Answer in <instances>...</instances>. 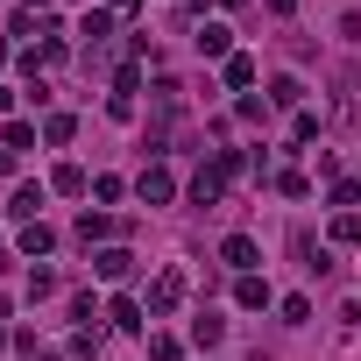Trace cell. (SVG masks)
Listing matches in <instances>:
<instances>
[{
  "instance_id": "obj_1",
  "label": "cell",
  "mask_w": 361,
  "mask_h": 361,
  "mask_svg": "<svg viewBox=\"0 0 361 361\" xmlns=\"http://www.w3.org/2000/svg\"><path fill=\"white\" fill-rule=\"evenodd\" d=\"M177 305H185V269H163V276L149 283V319H170Z\"/></svg>"
},
{
  "instance_id": "obj_2",
  "label": "cell",
  "mask_w": 361,
  "mask_h": 361,
  "mask_svg": "<svg viewBox=\"0 0 361 361\" xmlns=\"http://www.w3.org/2000/svg\"><path fill=\"white\" fill-rule=\"evenodd\" d=\"M135 199H142V206H170V199H177V185H170L163 163H149V170L135 177Z\"/></svg>"
},
{
  "instance_id": "obj_3",
  "label": "cell",
  "mask_w": 361,
  "mask_h": 361,
  "mask_svg": "<svg viewBox=\"0 0 361 361\" xmlns=\"http://www.w3.org/2000/svg\"><path fill=\"white\" fill-rule=\"evenodd\" d=\"M220 262H227L234 276H255V262H262V248H255L248 234H227V241H220Z\"/></svg>"
},
{
  "instance_id": "obj_4",
  "label": "cell",
  "mask_w": 361,
  "mask_h": 361,
  "mask_svg": "<svg viewBox=\"0 0 361 361\" xmlns=\"http://www.w3.org/2000/svg\"><path fill=\"white\" fill-rule=\"evenodd\" d=\"M114 234H121V220H106V213H85V220L71 227V241H78V248H92V241H114Z\"/></svg>"
},
{
  "instance_id": "obj_5",
  "label": "cell",
  "mask_w": 361,
  "mask_h": 361,
  "mask_svg": "<svg viewBox=\"0 0 361 361\" xmlns=\"http://www.w3.org/2000/svg\"><path fill=\"white\" fill-rule=\"evenodd\" d=\"M92 269H99L106 283H128V276H135V255H128V248H99V255H92Z\"/></svg>"
},
{
  "instance_id": "obj_6",
  "label": "cell",
  "mask_w": 361,
  "mask_h": 361,
  "mask_svg": "<svg viewBox=\"0 0 361 361\" xmlns=\"http://www.w3.org/2000/svg\"><path fill=\"white\" fill-rule=\"evenodd\" d=\"M199 57H234V29L227 22H206L199 29Z\"/></svg>"
},
{
  "instance_id": "obj_7",
  "label": "cell",
  "mask_w": 361,
  "mask_h": 361,
  "mask_svg": "<svg viewBox=\"0 0 361 361\" xmlns=\"http://www.w3.org/2000/svg\"><path fill=\"white\" fill-rule=\"evenodd\" d=\"M8 213H15L22 227H29V220L43 213V185H15V199H8Z\"/></svg>"
},
{
  "instance_id": "obj_8",
  "label": "cell",
  "mask_w": 361,
  "mask_h": 361,
  "mask_svg": "<svg viewBox=\"0 0 361 361\" xmlns=\"http://www.w3.org/2000/svg\"><path fill=\"white\" fill-rule=\"evenodd\" d=\"M220 192H227L220 170H199V177H192V206H220Z\"/></svg>"
},
{
  "instance_id": "obj_9",
  "label": "cell",
  "mask_w": 361,
  "mask_h": 361,
  "mask_svg": "<svg viewBox=\"0 0 361 361\" xmlns=\"http://www.w3.org/2000/svg\"><path fill=\"white\" fill-rule=\"evenodd\" d=\"M78 36H92V50L114 36V8H85V22H78Z\"/></svg>"
},
{
  "instance_id": "obj_10",
  "label": "cell",
  "mask_w": 361,
  "mask_h": 361,
  "mask_svg": "<svg viewBox=\"0 0 361 361\" xmlns=\"http://www.w3.org/2000/svg\"><path fill=\"white\" fill-rule=\"evenodd\" d=\"M192 340H199V347H220V340H227V319H220V312H199V319H192Z\"/></svg>"
},
{
  "instance_id": "obj_11",
  "label": "cell",
  "mask_w": 361,
  "mask_h": 361,
  "mask_svg": "<svg viewBox=\"0 0 361 361\" xmlns=\"http://www.w3.org/2000/svg\"><path fill=\"white\" fill-rule=\"evenodd\" d=\"M50 185H57L64 199H85V192H92V185H85V170H78V163H57V177H50Z\"/></svg>"
},
{
  "instance_id": "obj_12",
  "label": "cell",
  "mask_w": 361,
  "mask_h": 361,
  "mask_svg": "<svg viewBox=\"0 0 361 361\" xmlns=\"http://www.w3.org/2000/svg\"><path fill=\"white\" fill-rule=\"evenodd\" d=\"M50 248H57V234H50L43 220H29V227H22V255H50Z\"/></svg>"
},
{
  "instance_id": "obj_13",
  "label": "cell",
  "mask_w": 361,
  "mask_h": 361,
  "mask_svg": "<svg viewBox=\"0 0 361 361\" xmlns=\"http://www.w3.org/2000/svg\"><path fill=\"white\" fill-rule=\"evenodd\" d=\"M106 319H114L121 333H142V305H135V298H114V305H106Z\"/></svg>"
},
{
  "instance_id": "obj_14",
  "label": "cell",
  "mask_w": 361,
  "mask_h": 361,
  "mask_svg": "<svg viewBox=\"0 0 361 361\" xmlns=\"http://www.w3.org/2000/svg\"><path fill=\"white\" fill-rule=\"evenodd\" d=\"M269 106H290V114H298V106H305V85H298V78H276V85H269Z\"/></svg>"
},
{
  "instance_id": "obj_15",
  "label": "cell",
  "mask_w": 361,
  "mask_h": 361,
  "mask_svg": "<svg viewBox=\"0 0 361 361\" xmlns=\"http://www.w3.org/2000/svg\"><path fill=\"white\" fill-rule=\"evenodd\" d=\"M71 135H78V121H71V114H50V121H43V142H50V149H64Z\"/></svg>"
},
{
  "instance_id": "obj_16",
  "label": "cell",
  "mask_w": 361,
  "mask_h": 361,
  "mask_svg": "<svg viewBox=\"0 0 361 361\" xmlns=\"http://www.w3.org/2000/svg\"><path fill=\"white\" fill-rule=\"evenodd\" d=\"M234 298H241L248 312H262V305H269V283H262V276H241V283H234Z\"/></svg>"
},
{
  "instance_id": "obj_17",
  "label": "cell",
  "mask_w": 361,
  "mask_h": 361,
  "mask_svg": "<svg viewBox=\"0 0 361 361\" xmlns=\"http://www.w3.org/2000/svg\"><path fill=\"white\" fill-rule=\"evenodd\" d=\"M333 241L340 248H361V213H333Z\"/></svg>"
},
{
  "instance_id": "obj_18",
  "label": "cell",
  "mask_w": 361,
  "mask_h": 361,
  "mask_svg": "<svg viewBox=\"0 0 361 361\" xmlns=\"http://www.w3.org/2000/svg\"><path fill=\"white\" fill-rule=\"evenodd\" d=\"M0 149H15V156H22V149H36V128H29V121H8V135H0Z\"/></svg>"
},
{
  "instance_id": "obj_19",
  "label": "cell",
  "mask_w": 361,
  "mask_h": 361,
  "mask_svg": "<svg viewBox=\"0 0 361 361\" xmlns=\"http://www.w3.org/2000/svg\"><path fill=\"white\" fill-rule=\"evenodd\" d=\"M177 354H185L177 333H149V361H177Z\"/></svg>"
},
{
  "instance_id": "obj_20",
  "label": "cell",
  "mask_w": 361,
  "mask_h": 361,
  "mask_svg": "<svg viewBox=\"0 0 361 361\" xmlns=\"http://www.w3.org/2000/svg\"><path fill=\"white\" fill-rule=\"evenodd\" d=\"M227 85L248 92V85H255V57H227Z\"/></svg>"
},
{
  "instance_id": "obj_21",
  "label": "cell",
  "mask_w": 361,
  "mask_h": 361,
  "mask_svg": "<svg viewBox=\"0 0 361 361\" xmlns=\"http://www.w3.org/2000/svg\"><path fill=\"white\" fill-rule=\"evenodd\" d=\"M276 192H283V199H312V177H305V170H283Z\"/></svg>"
},
{
  "instance_id": "obj_22",
  "label": "cell",
  "mask_w": 361,
  "mask_h": 361,
  "mask_svg": "<svg viewBox=\"0 0 361 361\" xmlns=\"http://www.w3.org/2000/svg\"><path fill=\"white\" fill-rule=\"evenodd\" d=\"M326 199H333V206H340V213H354V206H361V185H354V177H340V185H333V192H326Z\"/></svg>"
},
{
  "instance_id": "obj_23",
  "label": "cell",
  "mask_w": 361,
  "mask_h": 361,
  "mask_svg": "<svg viewBox=\"0 0 361 361\" xmlns=\"http://www.w3.org/2000/svg\"><path fill=\"white\" fill-rule=\"evenodd\" d=\"M36 298H57V269H29V305Z\"/></svg>"
},
{
  "instance_id": "obj_24",
  "label": "cell",
  "mask_w": 361,
  "mask_h": 361,
  "mask_svg": "<svg viewBox=\"0 0 361 361\" xmlns=\"http://www.w3.org/2000/svg\"><path fill=\"white\" fill-rule=\"evenodd\" d=\"M312 135H319V114H312V106H298V121H290V142H312Z\"/></svg>"
},
{
  "instance_id": "obj_25",
  "label": "cell",
  "mask_w": 361,
  "mask_h": 361,
  "mask_svg": "<svg viewBox=\"0 0 361 361\" xmlns=\"http://www.w3.org/2000/svg\"><path fill=\"white\" fill-rule=\"evenodd\" d=\"M241 121H269V99H255V92H241V106H234Z\"/></svg>"
},
{
  "instance_id": "obj_26",
  "label": "cell",
  "mask_w": 361,
  "mask_h": 361,
  "mask_svg": "<svg viewBox=\"0 0 361 361\" xmlns=\"http://www.w3.org/2000/svg\"><path fill=\"white\" fill-rule=\"evenodd\" d=\"M99 8H135V0H99Z\"/></svg>"
},
{
  "instance_id": "obj_27",
  "label": "cell",
  "mask_w": 361,
  "mask_h": 361,
  "mask_svg": "<svg viewBox=\"0 0 361 361\" xmlns=\"http://www.w3.org/2000/svg\"><path fill=\"white\" fill-rule=\"evenodd\" d=\"M8 262H15V255H8V248H0V276H8Z\"/></svg>"
},
{
  "instance_id": "obj_28",
  "label": "cell",
  "mask_w": 361,
  "mask_h": 361,
  "mask_svg": "<svg viewBox=\"0 0 361 361\" xmlns=\"http://www.w3.org/2000/svg\"><path fill=\"white\" fill-rule=\"evenodd\" d=\"M8 99H15V92H0V114H8Z\"/></svg>"
},
{
  "instance_id": "obj_29",
  "label": "cell",
  "mask_w": 361,
  "mask_h": 361,
  "mask_svg": "<svg viewBox=\"0 0 361 361\" xmlns=\"http://www.w3.org/2000/svg\"><path fill=\"white\" fill-rule=\"evenodd\" d=\"M0 64H8V43H0Z\"/></svg>"
},
{
  "instance_id": "obj_30",
  "label": "cell",
  "mask_w": 361,
  "mask_h": 361,
  "mask_svg": "<svg viewBox=\"0 0 361 361\" xmlns=\"http://www.w3.org/2000/svg\"><path fill=\"white\" fill-rule=\"evenodd\" d=\"M220 8H241V0H220Z\"/></svg>"
},
{
  "instance_id": "obj_31",
  "label": "cell",
  "mask_w": 361,
  "mask_h": 361,
  "mask_svg": "<svg viewBox=\"0 0 361 361\" xmlns=\"http://www.w3.org/2000/svg\"><path fill=\"white\" fill-rule=\"evenodd\" d=\"M0 347H8V333H0Z\"/></svg>"
},
{
  "instance_id": "obj_32",
  "label": "cell",
  "mask_w": 361,
  "mask_h": 361,
  "mask_svg": "<svg viewBox=\"0 0 361 361\" xmlns=\"http://www.w3.org/2000/svg\"><path fill=\"white\" fill-rule=\"evenodd\" d=\"M36 8H43V0H36Z\"/></svg>"
}]
</instances>
